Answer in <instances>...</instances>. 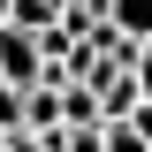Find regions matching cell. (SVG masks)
Masks as SVG:
<instances>
[{
    "instance_id": "4",
    "label": "cell",
    "mask_w": 152,
    "mask_h": 152,
    "mask_svg": "<svg viewBox=\"0 0 152 152\" xmlns=\"http://www.w3.org/2000/svg\"><path fill=\"white\" fill-rule=\"evenodd\" d=\"M61 114H69V129H107V122H99V91H91V84H61Z\"/></svg>"
},
{
    "instance_id": "9",
    "label": "cell",
    "mask_w": 152,
    "mask_h": 152,
    "mask_svg": "<svg viewBox=\"0 0 152 152\" xmlns=\"http://www.w3.org/2000/svg\"><path fill=\"white\" fill-rule=\"evenodd\" d=\"M61 152H107V129H69V145Z\"/></svg>"
},
{
    "instance_id": "7",
    "label": "cell",
    "mask_w": 152,
    "mask_h": 152,
    "mask_svg": "<svg viewBox=\"0 0 152 152\" xmlns=\"http://www.w3.org/2000/svg\"><path fill=\"white\" fill-rule=\"evenodd\" d=\"M0 129H23V91L0 76Z\"/></svg>"
},
{
    "instance_id": "8",
    "label": "cell",
    "mask_w": 152,
    "mask_h": 152,
    "mask_svg": "<svg viewBox=\"0 0 152 152\" xmlns=\"http://www.w3.org/2000/svg\"><path fill=\"white\" fill-rule=\"evenodd\" d=\"M129 76H137V91L152 99V38H137V61H129Z\"/></svg>"
},
{
    "instance_id": "10",
    "label": "cell",
    "mask_w": 152,
    "mask_h": 152,
    "mask_svg": "<svg viewBox=\"0 0 152 152\" xmlns=\"http://www.w3.org/2000/svg\"><path fill=\"white\" fill-rule=\"evenodd\" d=\"M8 152H53L46 137H31V129H8Z\"/></svg>"
},
{
    "instance_id": "11",
    "label": "cell",
    "mask_w": 152,
    "mask_h": 152,
    "mask_svg": "<svg viewBox=\"0 0 152 152\" xmlns=\"http://www.w3.org/2000/svg\"><path fill=\"white\" fill-rule=\"evenodd\" d=\"M129 129H137V137H152V99H145V107L129 114Z\"/></svg>"
},
{
    "instance_id": "2",
    "label": "cell",
    "mask_w": 152,
    "mask_h": 152,
    "mask_svg": "<svg viewBox=\"0 0 152 152\" xmlns=\"http://www.w3.org/2000/svg\"><path fill=\"white\" fill-rule=\"evenodd\" d=\"M91 91H99V122H129V114L145 107V91H137V76H129V69H99V76H91Z\"/></svg>"
},
{
    "instance_id": "1",
    "label": "cell",
    "mask_w": 152,
    "mask_h": 152,
    "mask_svg": "<svg viewBox=\"0 0 152 152\" xmlns=\"http://www.w3.org/2000/svg\"><path fill=\"white\" fill-rule=\"evenodd\" d=\"M0 76H8L15 91L46 84V46H38L31 31H15V23H0Z\"/></svg>"
},
{
    "instance_id": "5",
    "label": "cell",
    "mask_w": 152,
    "mask_h": 152,
    "mask_svg": "<svg viewBox=\"0 0 152 152\" xmlns=\"http://www.w3.org/2000/svg\"><path fill=\"white\" fill-rule=\"evenodd\" d=\"M107 23L122 38H152V0H107Z\"/></svg>"
},
{
    "instance_id": "3",
    "label": "cell",
    "mask_w": 152,
    "mask_h": 152,
    "mask_svg": "<svg viewBox=\"0 0 152 152\" xmlns=\"http://www.w3.org/2000/svg\"><path fill=\"white\" fill-rule=\"evenodd\" d=\"M23 129H31V137H61V129H69L61 84H31V91H23Z\"/></svg>"
},
{
    "instance_id": "6",
    "label": "cell",
    "mask_w": 152,
    "mask_h": 152,
    "mask_svg": "<svg viewBox=\"0 0 152 152\" xmlns=\"http://www.w3.org/2000/svg\"><path fill=\"white\" fill-rule=\"evenodd\" d=\"M107 152H152V137H137L129 122H107Z\"/></svg>"
},
{
    "instance_id": "12",
    "label": "cell",
    "mask_w": 152,
    "mask_h": 152,
    "mask_svg": "<svg viewBox=\"0 0 152 152\" xmlns=\"http://www.w3.org/2000/svg\"><path fill=\"white\" fill-rule=\"evenodd\" d=\"M8 8H15V0H0V23H8Z\"/></svg>"
}]
</instances>
